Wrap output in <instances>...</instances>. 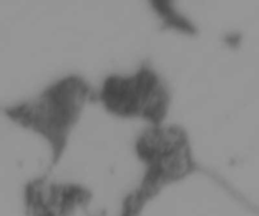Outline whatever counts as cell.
Here are the masks:
<instances>
[{
  "instance_id": "cell-1",
  "label": "cell",
  "mask_w": 259,
  "mask_h": 216,
  "mask_svg": "<svg viewBox=\"0 0 259 216\" xmlns=\"http://www.w3.org/2000/svg\"><path fill=\"white\" fill-rule=\"evenodd\" d=\"M135 150L144 175L138 187L124 197L119 216H140L161 191L198 169L188 134L181 126H150L139 135Z\"/></svg>"
},
{
  "instance_id": "cell-2",
  "label": "cell",
  "mask_w": 259,
  "mask_h": 216,
  "mask_svg": "<svg viewBox=\"0 0 259 216\" xmlns=\"http://www.w3.org/2000/svg\"><path fill=\"white\" fill-rule=\"evenodd\" d=\"M96 92L79 75H68L45 88L34 98L16 104L7 115L22 127L41 136L51 149V163L56 165L69 145L87 103Z\"/></svg>"
},
{
  "instance_id": "cell-3",
  "label": "cell",
  "mask_w": 259,
  "mask_h": 216,
  "mask_svg": "<svg viewBox=\"0 0 259 216\" xmlns=\"http://www.w3.org/2000/svg\"><path fill=\"white\" fill-rule=\"evenodd\" d=\"M96 98L104 110L119 118L163 125L170 108V92L160 75L144 64L134 74L106 78Z\"/></svg>"
},
{
  "instance_id": "cell-4",
  "label": "cell",
  "mask_w": 259,
  "mask_h": 216,
  "mask_svg": "<svg viewBox=\"0 0 259 216\" xmlns=\"http://www.w3.org/2000/svg\"><path fill=\"white\" fill-rule=\"evenodd\" d=\"M91 198V191L80 185L37 178L24 190V207L27 216H71Z\"/></svg>"
},
{
  "instance_id": "cell-5",
  "label": "cell",
  "mask_w": 259,
  "mask_h": 216,
  "mask_svg": "<svg viewBox=\"0 0 259 216\" xmlns=\"http://www.w3.org/2000/svg\"><path fill=\"white\" fill-rule=\"evenodd\" d=\"M151 6H153L156 16L163 22L164 27L176 29L181 33L188 34V36H193V34L197 33L196 26L187 17L182 16L178 9L173 7L171 3H169V2H153Z\"/></svg>"
}]
</instances>
